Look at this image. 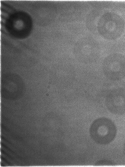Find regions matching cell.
<instances>
[{"instance_id": "obj_3", "label": "cell", "mask_w": 125, "mask_h": 167, "mask_svg": "<svg viewBox=\"0 0 125 167\" xmlns=\"http://www.w3.org/2000/svg\"><path fill=\"white\" fill-rule=\"evenodd\" d=\"M123 154L125 156V141L124 143L123 147Z\"/></svg>"}, {"instance_id": "obj_2", "label": "cell", "mask_w": 125, "mask_h": 167, "mask_svg": "<svg viewBox=\"0 0 125 167\" xmlns=\"http://www.w3.org/2000/svg\"><path fill=\"white\" fill-rule=\"evenodd\" d=\"M105 102L107 109L112 113L125 114V89L119 87L111 90L106 96Z\"/></svg>"}, {"instance_id": "obj_1", "label": "cell", "mask_w": 125, "mask_h": 167, "mask_svg": "<svg viewBox=\"0 0 125 167\" xmlns=\"http://www.w3.org/2000/svg\"><path fill=\"white\" fill-rule=\"evenodd\" d=\"M89 134L95 143L101 145H107L112 142L117 134V128L110 119L100 117L95 120L89 128Z\"/></svg>"}]
</instances>
